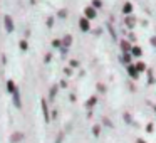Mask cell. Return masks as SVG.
Returning <instances> with one entry per match:
<instances>
[{
  "mask_svg": "<svg viewBox=\"0 0 156 143\" xmlns=\"http://www.w3.org/2000/svg\"><path fill=\"white\" fill-rule=\"evenodd\" d=\"M122 10H124V14H129V12L133 10V5H131V4H126V5H124V9H122Z\"/></svg>",
  "mask_w": 156,
  "mask_h": 143,
  "instance_id": "10",
  "label": "cell"
},
{
  "mask_svg": "<svg viewBox=\"0 0 156 143\" xmlns=\"http://www.w3.org/2000/svg\"><path fill=\"white\" fill-rule=\"evenodd\" d=\"M79 27H81V31L87 32V31H89V20H87V19H81V22H79Z\"/></svg>",
  "mask_w": 156,
  "mask_h": 143,
  "instance_id": "1",
  "label": "cell"
},
{
  "mask_svg": "<svg viewBox=\"0 0 156 143\" xmlns=\"http://www.w3.org/2000/svg\"><path fill=\"white\" fill-rule=\"evenodd\" d=\"M146 69V66L143 64V62H138V64H136V71H144Z\"/></svg>",
  "mask_w": 156,
  "mask_h": 143,
  "instance_id": "11",
  "label": "cell"
},
{
  "mask_svg": "<svg viewBox=\"0 0 156 143\" xmlns=\"http://www.w3.org/2000/svg\"><path fill=\"white\" fill-rule=\"evenodd\" d=\"M7 91H9V93H15V84H14V81H9V82H7Z\"/></svg>",
  "mask_w": 156,
  "mask_h": 143,
  "instance_id": "6",
  "label": "cell"
},
{
  "mask_svg": "<svg viewBox=\"0 0 156 143\" xmlns=\"http://www.w3.org/2000/svg\"><path fill=\"white\" fill-rule=\"evenodd\" d=\"M64 44L66 46H71V35H67V37L64 39Z\"/></svg>",
  "mask_w": 156,
  "mask_h": 143,
  "instance_id": "15",
  "label": "cell"
},
{
  "mask_svg": "<svg viewBox=\"0 0 156 143\" xmlns=\"http://www.w3.org/2000/svg\"><path fill=\"white\" fill-rule=\"evenodd\" d=\"M42 109H44V118H45V121H49V109H47V103H45V99H42Z\"/></svg>",
  "mask_w": 156,
  "mask_h": 143,
  "instance_id": "4",
  "label": "cell"
},
{
  "mask_svg": "<svg viewBox=\"0 0 156 143\" xmlns=\"http://www.w3.org/2000/svg\"><path fill=\"white\" fill-rule=\"evenodd\" d=\"M20 49H27V42L25 41H20Z\"/></svg>",
  "mask_w": 156,
  "mask_h": 143,
  "instance_id": "17",
  "label": "cell"
},
{
  "mask_svg": "<svg viewBox=\"0 0 156 143\" xmlns=\"http://www.w3.org/2000/svg\"><path fill=\"white\" fill-rule=\"evenodd\" d=\"M20 138H24V135H22V133H15V135L12 136V141H19Z\"/></svg>",
  "mask_w": 156,
  "mask_h": 143,
  "instance_id": "9",
  "label": "cell"
},
{
  "mask_svg": "<svg viewBox=\"0 0 156 143\" xmlns=\"http://www.w3.org/2000/svg\"><path fill=\"white\" fill-rule=\"evenodd\" d=\"M92 5H94L96 9H99V7H101V5H102V4H101V0H94V2H92Z\"/></svg>",
  "mask_w": 156,
  "mask_h": 143,
  "instance_id": "14",
  "label": "cell"
},
{
  "mask_svg": "<svg viewBox=\"0 0 156 143\" xmlns=\"http://www.w3.org/2000/svg\"><path fill=\"white\" fill-rule=\"evenodd\" d=\"M5 27H7V31H9V32L14 31V22H12V19L9 17V15L5 17Z\"/></svg>",
  "mask_w": 156,
  "mask_h": 143,
  "instance_id": "3",
  "label": "cell"
},
{
  "mask_svg": "<svg viewBox=\"0 0 156 143\" xmlns=\"http://www.w3.org/2000/svg\"><path fill=\"white\" fill-rule=\"evenodd\" d=\"M138 143H146V141H144V140H138Z\"/></svg>",
  "mask_w": 156,
  "mask_h": 143,
  "instance_id": "18",
  "label": "cell"
},
{
  "mask_svg": "<svg viewBox=\"0 0 156 143\" xmlns=\"http://www.w3.org/2000/svg\"><path fill=\"white\" fill-rule=\"evenodd\" d=\"M14 103H15V106H17V108H20V99H19V93L17 91L14 93Z\"/></svg>",
  "mask_w": 156,
  "mask_h": 143,
  "instance_id": "8",
  "label": "cell"
},
{
  "mask_svg": "<svg viewBox=\"0 0 156 143\" xmlns=\"http://www.w3.org/2000/svg\"><path fill=\"white\" fill-rule=\"evenodd\" d=\"M131 51H133V54H134V56H141V49H139V47H133Z\"/></svg>",
  "mask_w": 156,
  "mask_h": 143,
  "instance_id": "12",
  "label": "cell"
},
{
  "mask_svg": "<svg viewBox=\"0 0 156 143\" xmlns=\"http://www.w3.org/2000/svg\"><path fill=\"white\" fill-rule=\"evenodd\" d=\"M94 17H96V10L92 7H87L86 9V19L89 20V19H94Z\"/></svg>",
  "mask_w": 156,
  "mask_h": 143,
  "instance_id": "2",
  "label": "cell"
},
{
  "mask_svg": "<svg viewBox=\"0 0 156 143\" xmlns=\"http://www.w3.org/2000/svg\"><path fill=\"white\" fill-rule=\"evenodd\" d=\"M122 61L129 62V61H131V54H124V56H122Z\"/></svg>",
  "mask_w": 156,
  "mask_h": 143,
  "instance_id": "13",
  "label": "cell"
},
{
  "mask_svg": "<svg viewBox=\"0 0 156 143\" xmlns=\"http://www.w3.org/2000/svg\"><path fill=\"white\" fill-rule=\"evenodd\" d=\"M126 24L131 25V27H133V25H134V20H133V19H126Z\"/></svg>",
  "mask_w": 156,
  "mask_h": 143,
  "instance_id": "16",
  "label": "cell"
},
{
  "mask_svg": "<svg viewBox=\"0 0 156 143\" xmlns=\"http://www.w3.org/2000/svg\"><path fill=\"white\" fill-rule=\"evenodd\" d=\"M121 47H122V51H131V44H129V42H126V41H122L121 42Z\"/></svg>",
  "mask_w": 156,
  "mask_h": 143,
  "instance_id": "7",
  "label": "cell"
},
{
  "mask_svg": "<svg viewBox=\"0 0 156 143\" xmlns=\"http://www.w3.org/2000/svg\"><path fill=\"white\" fill-rule=\"evenodd\" d=\"M128 72L131 74V78H138V71H136V68H133V66H128Z\"/></svg>",
  "mask_w": 156,
  "mask_h": 143,
  "instance_id": "5",
  "label": "cell"
}]
</instances>
